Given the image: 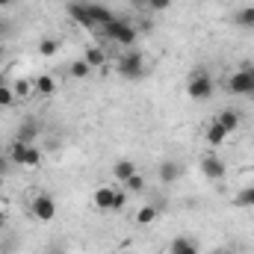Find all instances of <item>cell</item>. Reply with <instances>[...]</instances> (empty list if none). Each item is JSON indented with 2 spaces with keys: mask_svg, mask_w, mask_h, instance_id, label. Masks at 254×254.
I'll return each mask as SVG.
<instances>
[{
  "mask_svg": "<svg viewBox=\"0 0 254 254\" xmlns=\"http://www.w3.org/2000/svg\"><path fill=\"white\" fill-rule=\"evenodd\" d=\"M101 36L107 42H116V45H122V48L130 51L136 45V39H139V30H136V24H130L125 18H113L107 27H101Z\"/></svg>",
  "mask_w": 254,
  "mask_h": 254,
  "instance_id": "1",
  "label": "cell"
},
{
  "mask_svg": "<svg viewBox=\"0 0 254 254\" xmlns=\"http://www.w3.org/2000/svg\"><path fill=\"white\" fill-rule=\"evenodd\" d=\"M6 154H9L12 166H24V169H39V166H42V151H39V145H24V142L12 139V142L6 145Z\"/></svg>",
  "mask_w": 254,
  "mask_h": 254,
  "instance_id": "2",
  "label": "cell"
},
{
  "mask_svg": "<svg viewBox=\"0 0 254 254\" xmlns=\"http://www.w3.org/2000/svg\"><path fill=\"white\" fill-rule=\"evenodd\" d=\"M213 92H216V83H213L210 71L207 68H195L190 74V80H187V95L192 101H210Z\"/></svg>",
  "mask_w": 254,
  "mask_h": 254,
  "instance_id": "3",
  "label": "cell"
},
{
  "mask_svg": "<svg viewBox=\"0 0 254 254\" xmlns=\"http://www.w3.org/2000/svg\"><path fill=\"white\" fill-rule=\"evenodd\" d=\"M116 71L125 77V80H142L145 77V71H148V65H145V54H139V51H125L122 57H119V63H116Z\"/></svg>",
  "mask_w": 254,
  "mask_h": 254,
  "instance_id": "4",
  "label": "cell"
},
{
  "mask_svg": "<svg viewBox=\"0 0 254 254\" xmlns=\"http://www.w3.org/2000/svg\"><path fill=\"white\" fill-rule=\"evenodd\" d=\"M228 89L240 98L254 95V63H240V68L228 77Z\"/></svg>",
  "mask_w": 254,
  "mask_h": 254,
  "instance_id": "5",
  "label": "cell"
},
{
  "mask_svg": "<svg viewBox=\"0 0 254 254\" xmlns=\"http://www.w3.org/2000/svg\"><path fill=\"white\" fill-rule=\"evenodd\" d=\"M30 213H33V219L42 222V225L54 222V219H57V198H54L51 192H39V195H33V201H30Z\"/></svg>",
  "mask_w": 254,
  "mask_h": 254,
  "instance_id": "6",
  "label": "cell"
},
{
  "mask_svg": "<svg viewBox=\"0 0 254 254\" xmlns=\"http://www.w3.org/2000/svg\"><path fill=\"white\" fill-rule=\"evenodd\" d=\"M201 175L207 178V181H222L225 175H228V166H225V160L219 157V154H204L201 157Z\"/></svg>",
  "mask_w": 254,
  "mask_h": 254,
  "instance_id": "7",
  "label": "cell"
},
{
  "mask_svg": "<svg viewBox=\"0 0 254 254\" xmlns=\"http://www.w3.org/2000/svg\"><path fill=\"white\" fill-rule=\"evenodd\" d=\"M181 175H184V166H181L178 160H163V163H160V169H157V178H160V184H166V187L178 184V181H181Z\"/></svg>",
  "mask_w": 254,
  "mask_h": 254,
  "instance_id": "8",
  "label": "cell"
},
{
  "mask_svg": "<svg viewBox=\"0 0 254 254\" xmlns=\"http://www.w3.org/2000/svg\"><path fill=\"white\" fill-rule=\"evenodd\" d=\"M213 122L222 127L228 136H231V133H237V130L243 127V116H240V110H231V107H225V110H222V113H219Z\"/></svg>",
  "mask_w": 254,
  "mask_h": 254,
  "instance_id": "9",
  "label": "cell"
},
{
  "mask_svg": "<svg viewBox=\"0 0 254 254\" xmlns=\"http://www.w3.org/2000/svg\"><path fill=\"white\" fill-rule=\"evenodd\" d=\"M42 136V127L36 119H27V122H21L18 125V133H15V139L18 142H24V145H36V139Z\"/></svg>",
  "mask_w": 254,
  "mask_h": 254,
  "instance_id": "10",
  "label": "cell"
},
{
  "mask_svg": "<svg viewBox=\"0 0 254 254\" xmlns=\"http://www.w3.org/2000/svg\"><path fill=\"white\" fill-rule=\"evenodd\" d=\"M68 18H71L74 24H80V27H95L92 18H89V6H86L83 0H71V3H68Z\"/></svg>",
  "mask_w": 254,
  "mask_h": 254,
  "instance_id": "11",
  "label": "cell"
},
{
  "mask_svg": "<svg viewBox=\"0 0 254 254\" xmlns=\"http://www.w3.org/2000/svg\"><path fill=\"white\" fill-rule=\"evenodd\" d=\"M89 6V18H92V24L95 27H107L116 15H113V9L107 6V3H86Z\"/></svg>",
  "mask_w": 254,
  "mask_h": 254,
  "instance_id": "12",
  "label": "cell"
},
{
  "mask_svg": "<svg viewBox=\"0 0 254 254\" xmlns=\"http://www.w3.org/2000/svg\"><path fill=\"white\" fill-rule=\"evenodd\" d=\"M113 195H116V187H98L92 192V204L101 213H113Z\"/></svg>",
  "mask_w": 254,
  "mask_h": 254,
  "instance_id": "13",
  "label": "cell"
},
{
  "mask_svg": "<svg viewBox=\"0 0 254 254\" xmlns=\"http://www.w3.org/2000/svg\"><path fill=\"white\" fill-rule=\"evenodd\" d=\"M136 172H139V169H136L133 160H116V163H113V178H116L119 184H127Z\"/></svg>",
  "mask_w": 254,
  "mask_h": 254,
  "instance_id": "14",
  "label": "cell"
},
{
  "mask_svg": "<svg viewBox=\"0 0 254 254\" xmlns=\"http://www.w3.org/2000/svg\"><path fill=\"white\" fill-rule=\"evenodd\" d=\"M33 89H36L42 98H51V95L57 92V77H54V74H39V77L33 80Z\"/></svg>",
  "mask_w": 254,
  "mask_h": 254,
  "instance_id": "15",
  "label": "cell"
},
{
  "mask_svg": "<svg viewBox=\"0 0 254 254\" xmlns=\"http://www.w3.org/2000/svg\"><path fill=\"white\" fill-rule=\"evenodd\" d=\"M157 216H160V210H157L154 204H142V207L136 210V225H139V228H148V225L157 222Z\"/></svg>",
  "mask_w": 254,
  "mask_h": 254,
  "instance_id": "16",
  "label": "cell"
},
{
  "mask_svg": "<svg viewBox=\"0 0 254 254\" xmlns=\"http://www.w3.org/2000/svg\"><path fill=\"white\" fill-rule=\"evenodd\" d=\"M169 252H175V254H198V243H195L192 237H175L172 246H169Z\"/></svg>",
  "mask_w": 254,
  "mask_h": 254,
  "instance_id": "17",
  "label": "cell"
},
{
  "mask_svg": "<svg viewBox=\"0 0 254 254\" xmlns=\"http://www.w3.org/2000/svg\"><path fill=\"white\" fill-rule=\"evenodd\" d=\"M234 24L240 30H254V6H243L234 12Z\"/></svg>",
  "mask_w": 254,
  "mask_h": 254,
  "instance_id": "18",
  "label": "cell"
},
{
  "mask_svg": "<svg viewBox=\"0 0 254 254\" xmlns=\"http://www.w3.org/2000/svg\"><path fill=\"white\" fill-rule=\"evenodd\" d=\"M204 139H207V145H210V148H219V145H225V142H228V133L216 125V122H210L207 133H204Z\"/></svg>",
  "mask_w": 254,
  "mask_h": 254,
  "instance_id": "19",
  "label": "cell"
},
{
  "mask_svg": "<svg viewBox=\"0 0 254 254\" xmlns=\"http://www.w3.org/2000/svg\"><path fill=\"white\" fill-rule=\"evenodd\" d=\"M92 71H95V68L86 63V60H74V63L68 65V74H71V80H86Z\"/></svg>",
  "mask_w": 254,
  "mask_h": 254,
  "instance_id": "20",
  "label": "cell"
},
{
  "mask_svg": "<svg viewBox=\"0 0 254 254\" xmlns=\"http://www.w3.org/2000/svg\"><path fill=\"white\" fill-rule=\"evenodd\" d=\"M83 60L92 65V68H101V65L107 63V51H104V48H98V45H92V48L86 51V57H83Z\"/></svg>",
  "mask_w": 254,
  "mask_h": 254,
  "instance_id": "21",
  "label": "cell"
},
{
  "mask_svg": "<svg viewBox=\"0 0 254 254\" xmlns=\"http://www.w3.org/2000/svg\"><path fill=\"white\" fill-rule=\"evenodd\" d=\"M18 104V95H15V89L9 86V83H3L0 86V110H6V107H15Z\"/></svg>",
  "mask_w": 254,
  "mask_h": 254,
  "instance_id": "22",
  "label": "cell"
},
{
  "mask_svg": "<svg viewBox=\"0 0 254 254\" xmlns=\"http://www.w3.org/2000/svg\"><path fill=\"white\" fill-rule=\"evenodd\" d=\"M234 204L237 207H254V187H243V190L237 192Z\"/></svg>",
  "mask_w": 254,
  "mask_h": 254,
  "instance_id": "23",
  "label": "cell"
},
{
  "mask_svg": "<svg viewBox=\"0 0 254 254\" xmlns=\"http://www.w3.org/2000/svg\"><path fill=\"white\" fill-rule=\"evenodd\" d=\"M60 54V42L57 39H42L39 42V57H57Z\"/></svg>",
  "mask_w": 254,
  "mask_h": 254,
  "instance_id": "24",
  "label": "cell"
},
{
  "mask_svg": "<svg viewBox=\"0 0 254 254\" xmlns=\"http://www.w3.org/2000/svg\"><path fill=\"white\" fill-rule=\"evenodd\" d=\"M127 201H130V192L122 187V190H116V195H113V213H119V210H125Z\"/></svg>",
  "mask_w": 254,
  "mask_h": 254,
  "instance_id": "25",
  "label": "cell"
},
{
  "mask_svg": "<svg viewBox=\"0 0 254 254\" xmlns=\"http://www.w3.org/2000/svg\"><path fill=\"white\" fill-rule=\"evenodd\" d=\"M12 89H15V95H18V98H27L30 92H36V89H33V83H30V80H24V77H21V80H15V83H12Z\"/></svg>",
  "mask_w": 254,
  "mask_h": 254,
  "instance_id": "26",
  "label": "cell"
},
{
  "mask_svg": "<svg viewBox=\"0 0 254 254\" xmlns=\"http://www.w3.org/2000/svg\"><path fill=\"white\" fill-rule=\"evenodd\" d=\"M145 9L148 12H166V9H172V0H145Z\"/></svg>",
  "mask_w": 254,
  "mask_h": 254,
  "instance_id": "27",
  "label": "cell"
},
{
  "mask_svg": "<svg viewBox=\"0 0 254 254\" xmlns=\"http://www.w3.org/2000/svg\"><path fill=\"white\" fill-rule=\"evenodd\" d=\"M125 190H127V192H142V190H145V178L136 172V175H133V178L125 184Z\"/></svg>",
  "mask_w": 254,
  "mask_h": 254,
  "instance_id": "28",
  "label": "cell"
},
{
  "mask_svg": "<svg viewBox=\"0 0 254 254\" xmlns=\"http://www.w3.org/2000/svg\"><path fill=\"white\" fill-rule=\"evenodd\" d=\"M9 169H12V160H9V154H0V175H9Z\"/></svg>",
  "mask_w": 254,
  "mask_h": 254,
  "instance_id": "29",
  "label": "cell"
},
{
  "mask_svg": "<svg viewBox=\"0 0 254 254\" xmlns=\"http://www.w3.org/2000/svg\"><path fill=\"white\" fill-rule=\"evenodd\" d=\"M6 222H9V216H6V210H3V207H0V231H3V228H6Z\"/></svg>",
  "mask_w": 254,
  "mask_h": 254,
  "instance_id": "30",
  "label": "cell"
},
{
  "mask_svg": "<svg viewBox=\"0 0 254 254\" xmlns=\"http://www.w3.org/2000/svg\"><path fill=\"white\" fill-rule=\"evenodd\" d=\"M213 254H240V252H237V249H216Z\"/></svg>",
  "mask_w": 254,
  "mask_h": 254,
  "instance_id": "31",
  "label": "cell"
},
{
  "mask_svg": "<svg viewBox=\"0 0 254 254\" xmlns=\"http://www.w3.org/2000/svg\"><path fill=\"white\" fill-rule=\"evenodd\" d=\"M12 3H18V0H0V9H9Z\"/></svg>",
  "mask_w": 254,
  "mask_h": 254,
  "instance_id": "32",
  "label": "cell"
},
{
  "mask_svg": "<svg viewBox=\"0 0 254 254\" xmlns=\"http://www.w3.org/2000/svg\"><path fill=\"white\" fill-rule=\"evenodd\" d=\"M3 33H6V24H3V21H0V39H3Z\"/></svg>",
  "mask_w": 254,
  "mask_h": 254,
  "instance_id": "33",
  "label": "cell"
},
{
  "mask_svg": "<svg viewBox=\"0 0 254 254\" xmlns=\"http://www.w3.org/2000/svg\"><path fill=\"white\" fill-rule=\"evenodd\" d=\"M42 254H63V252H57V249H48V252H42Z\"/></svg>",
  "mask_w": 254,
  "mask_h": 254,
  "instance_id": "34",
  "label": "cell"
},
{
  "mask_svg": "<svg viewBox=\"0 0 254 254\" xmlns=\"http://www.w3.org/2000/svg\"><path fill=\"white\" fill-rule=\"evenodd\" d=\"M0 154H6V145H3V139H0Z\"/></svg>",
  "mask_w": 254,
  "mask_h": 254,
  "instance_id": "35",
  "label": "cell"
},
{
  "mask_svg": "<svg viewBox=\"0 0 254 254\" xmlns=\"http://www.w3.org/2000/svg\"><path fill=\"white\" fill-rule=\"evenodd\" d=\"M3 184H6V181H3V175H0V192H3Z\"/></svg>",
  "mask_w": 254,
  "mask_h": 254,
  "instance_id": "36",
  "label": "cell"
},
{
  "mask_svg": "<svg viewBox=\"0 0 254 254\" xmlns=\"http://www.w3.org/2000/svg\"><path fill=\"white\" fill-rule=\"evenodd\" d=\"M119 254H133V252H127V249H122V252H119Z\"/></svg>",
  "mask_w": 254,
  "mask_h": 254,
  "instance_id": "37",
  "label": "cell"
},
{
  "mask_svg": "<svg viewBox=\"0 0 254 254\" xmlns=\"http://www.w3.org/2000/svg\"><path fill=\"white\" fill-rule=\"evenodd\" d=\"M3 83H6V80H3V74H0V86H3Z\"/></svg>",
  "mask_w": 254,
  "mask_h": 254,
  "instance_id": "38",
  "label": "cell"
},
{
  "mask_svg": "<svg viewBox=\"0 0 254 254\" xmlns=\"http://www.w3.org/2000/svg\"><path fill=\"white\" fill-rule=\"evenodd\" d=\"M169 254H175V252H169Z\"/></svg>",
  "mask_w": 254,
  "mask_h": 254,
  "instance_id": "39",
  "label": "cell"
}]
</instances>
